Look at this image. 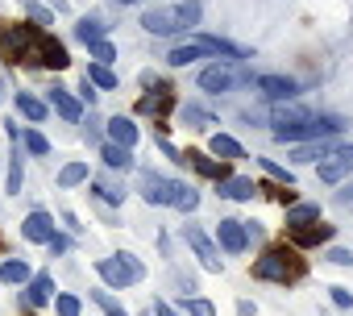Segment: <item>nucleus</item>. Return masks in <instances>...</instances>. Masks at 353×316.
Here are the masks:
<instances>
[{
    "label": "nucleus",
    "instance_id": "nucleus-22",
    "mask_svg": "<svg viewBox=\"0 0 353 316\" xmlns=\"http://www.w3.org/2000/svg\"><path fill=\"white\" fill-rule=\"evenodd\" d=\"M104 34H108V26H104L100 17H83V21L75 26V38H79V42H88V46H92V42H100Z\"/></svg>",
    "mask_w": 353,
    "mask_h": 316
},
{
    "label": "nucleus",
    "instance_id": "nucleus-21",
    "mask_svg": "<svg viewBox=\"0 0 353 316\" xmlns=\"http://www.w3.org/2000/svg\"><path fill=\"white\" fill-rule=\"evenodd\" d=\"M336 150H332V141L324 137V141H307V146H299L291 158H295V163H316V158H332Z\"/></svg>",
    "mask_w": 353,
    "mask_h": 316
},
{
    "label": "nucleus",
    "instance_id": "nucleus-16",
    "mask_svg": "<svg viewBox=\"0 0 353 316\" xmlns=\"http://www.w3.org/2000/svg\"><path fill=\"white\" fill-rule=\"evenodd\" d=\"M212 154L221 158V163H233V158H245L241 141H237V137H229V133H212Z\"/></svg>",
    "mask_w": 353,
    "mask_h": 316
},
{
    "label": "nucleus",
    "instance_id": "nucleus-41",
    "mask_svg": "<svg viewBox=\"0 0 353 316\" xmlns=\"http://www.w3.org/2000/svg\"><path fill=\"white\" fill-rule=\"evenodd\" d=\"M332 304H336V308H353V295H349L345 287H332Z\"/></svg>",
    "mask_w": 353,
    "mask_h": 316
},
{
    "label": "nucleus",
    "instance_id": "nucleus-19",
    "mask_svg": "<svg viewBox=\"0 0 353 316\" xmlns=\"http://www.w3.org/2000/svg\"><path fill=\"white\" fill-rule=\"evenodd\" d=\"M258 188H254V179H241V175H229V179H221V196L225 200H250Z\"/></svg>",
    "mask_w": 353,
    "mask_h": 316
},
{
    "label": "nucleus",
    "instance_id": "nucleus-39",
    "mask_svg": "<svg viewBox=\"0 0 353 316\" xmlns=\"http://www.w3.org/2000/svg\"><path fill=\"white\" fill-rule=\"evenodd\" d=\"M328 262H336V266H353V250H328Z\"/></svg>",
    "mask_w": 353,
    "mask_h": 316
},
{
    "label": "nucleus",
    "instance_id": "nucleus-40",
    "mask_svg": "<svg viewBox=\"0 0 353 316\" xmlns=\"http://www.w3.org/2000/svg\"><path fill=\"white\" fill-rule=\"evenodd\" d=\"M188 121H196V129H212V117H204L200 108H188Z\"/></svg>",
    "mask_w": 353,
    "mask_h": 316
},
{
    "label": "nucleus",
    "instance_id": "nucleus-14",
    "mask_svg": "<svg viewBox=\"0 0 353 316\" xmlns=\"http://www.w3.org/2000/svg\"><path fill=\"white\" fill-rule=\"evenodd\" d=\"M291 237H295V246H320V241H328V237H332V225H324V221L295 225V229H291Z\"/></svg>",
    "mask_w": 353,
    "mask_h": 316
},
{
    "label": "nucleus",
    "instance_id": "nucleus-11",
    "mask_svg": "<svg viewBox=\"0 0 353 316\" xmlns=\"http://www.w3.org/2000/svg\"><path fill=\"white\" fill-rule=\"evenodd\" d=\"M349 171H353V146H345V150L332 154V163L320 167V179H324V184H341Z\"/></svg>",
    "mask_w": 353,
    "mask_h": 316
},
{
    "label": "nucleus",
    "instance_id": "nucleus-7",
    "mask_svg": "<svg viewBox=\"0 0 353 316\" xmlns=\"http://www.w3.org/2000/svg\"><path fill=\"white\" fill-rule=\"evenodd\" d=\"M254 88H258L262 96H270V100H291V96L299 92V83H295V79H287V75H258V79H254Z\"/></svg>",
    "mask_w": 353,
    "mask_h": 316
},
{
    "label": "nucleus",
    "instance_id": "nucleus-32",
    "mask_svg": "<svg viewBox=\"0 0 353 316\" xmlns=\"http://www.w3.org/2000/svg\"><path fill=\"white\" fill-rule=\"evenodd\" d=\"M96 192H100L108 204H121V200H125V188H117L112 179H100V184H96Z\"/></svg>",
    "mask_w": 353,
    "mask_h": 316
},
{
    "label": "nucleus",
    "instance_id": "nucleus-35",
    "mask_svg": "<svg viewBox=\"0 0 353 316\" xmlns=\"http://www.w3.org/2000/svg\"><path fill=\"white\" fill-rule=\"evenodd\" d=\"M9 192H21V150H13V167H9Z\"/></svg>",
    "mask_w": 353,
    "mask_h": 316
},
{
    "label": "nucleus",
    "instance_id": "nucleus-30",
    "mask_svg": "<svg viewBox=\"0 0 353 316\" xmlns=\"http://www.w3.org/2000/svg\"><path fill=\"white\" fill-rule=\"evenodd\" d=\"M88 55H92L96 63H104V67H108V63L117 59V50H112V42H104V38H100V42H92V46H88Z\"/></svg>",
    "mask_w": 353,
    "mask_h": 316
},
{
    "label": "nucleus",
    "instance_id": "nucleus-44",
    "mask_svg": "<svg viewBox=\"0 0 353 316\" xmlns=\"http://www.w3.org/2000/svg\"><path fill=\"white\" fill-rule=\"evenodd\" d=\"M46 246H50V250H54V254H63V250H67V237H59V233H54V237H50V241H46Z\"/></svg>",
    "mask_w": 353,
    "mask_h": 316
},
{
    "label": "nucleus",
    "instance_id": "nucleus-26",
    "mask_svg": "<svg viewBox=\"0 0 353 316\" xmlns=\"http://www.w3.org/2000/svg\"><path fill=\"white\" fill-rule=\"evenodd\" d=\"M166 59H170V67H188V63H196V59H204V50H200L196 42H188V46H174V50H170Z\"/></svg>",
    "mask_w": 353,
    "mask_h": 316
},
{
    "label": "nucleus",
    "instance_id": "nucleus-29",
    "mask_svg": "<svg viewBox=\"0 0 353 316\" xmlns=\"http://www.w3.org/2000/svg\"><path fill=\"white\" fill-rule=\"evenodd\" d=\"M141 112H166L170 108V92H158V96H141V104H137Z\"/></svg>",
    "mask_w": 353,
    "mask_h": 316
},
{
    "label": "nucleus",
    "instance_id": "nucleus-1",
    "mask_svg": "<svg viewBox=\"0 0 353 316\" xmlns=\"http://www.w3.org/2000/svg\"><path fill=\"white\" fill-rule=\"evenodd\" d=\"M0 50H5L9 63H38V67H54V71H63L71 63L63 42H54L46 30H34V26L5 30V34H0Z\"/></svg>",
    "mask_w": 353,
    "mask_h": 316
},
{
    "label": "nucleus",
    "instance_id": "nucleus-34",
    "mask_svg": "<svg viewBox=\"0 0 353 316\" xmlns=\"http://www.w3.org/2000/svg\"><path fill=\"white\" fill-rule=\"evenodd\" d=\"M262 171H266V175H270V179H279V184H283V188H291V184H295V179H291V171H283V167H279V163H270V158H262Z\"/></svg>",
    "mask_w": 353,
    "mask_h": 316
},
{
    "label": "nucleus",
    "instance_id": "nucleus-4",
    "mask_svg": "<svg viewBox=\"0 0 353 316\" xmlns=\"http://www.w3.org/2000/svg\"><path fill=\"white\" fill-rule=\"evenodd\" d=\"M141 196H145L150 204H179L183 184H174V179H162V175L145 171V175H141Z\"/></svg>",
    "mask_w": 353,
    "mask_h": 316
},
{
    "label": "nucleus",
    "instance_id": "nucleus-45",
    "mask_svg": "<svg viewBox=\"0 0 353 316\" xmlns=\"http://www.w3.org/2000/svg\"><path fill=\"white\" fill-rule=\"evenodd\" d=\"M121 5H133V0H121Z\"/></svg>",
    "mask_w": 353,
    "mask_h": 316
},
{
    "label": "nucleus",
    "instance_id": "nucleus-23",
    "mask_svg": "<svg viewBox=\"0 0 353 316\" xmlns=\"http://www.w3.org/2000/svg\"><path fill=\"white\" fill-rule=\"evenodd\" d=\"M17 112L30 117V121H46V104L38 96H30V92H17Z\"/></svg>",
    "mask_w": 353,
    "mask_h": 316
},
{
    "label": "nucleus",
    "instance_id": "nucleus-2",
    "mask_svg": "<svg viewBox=\"0 0 353 316\" xmlns=\"http://www.w3.org/2000/svg\"><path fill=\"white\" fill-rule=\"evenodd\" d=\"M254 279H270V283H295L303 279V258L295 250H270L254 262Z\"/></svg>",
    "mask_w": 353,
    "mask_h": 316
},
{
    "label": "nucleus",
    "instance_id": "nucleus-31",
    "mask_svg": "<svg viewBox=\"0 0 353 316\" xmlns=\"http://www.w3.org/2000/svg\"><path fill=\"white\" fill-rule=\"evenodd\" d=\"M26 150H30V154H50V141H46L38 129H26Z\"/></svg>",
    "mask_w": 353,
    "mask_h": 316
},
{
    "label": "nucleus",
    "instance_id": "nucleus-37",
    "mask_svg": "<svg viewBox=\"0 0 353 316\" xmlns=\"http://www.w3.org/2000/svg\"><path fill=\"white\" fill-rule=\"evenodd\" d=\"M188 312H192V316H216V308H212L208 299H192V304H188Z\"/></svg>",
    "mask_w": 353,
    "mask_h": 316
},
{
    "label": "nucleus",
    "instance_id": "nucleus-15",
    "mask_svg": "<svg viewBox=\"0 0 353 316\" xmlns=\"http://www.w3.org/2000/svg\"><path fill=\"white\" fill-rule=\"evenodd\" d=\"M50 295H54V279H50V275H38V279L26 287V304H30V308L50 304Z\"/></svg>",
    "mask_w": 353,
    "mask_h": 316
},
{
    "label": "nucleus",
    "instance_id": "nucleus-33",
    "mask_svg": "<svg viewBox=\"0 0 353 316\" xmlns=\"http://www.w3.org/2000/svg\"><path fill=\"white\" fill-rule=\"evenodd\" d=\"M92 299H96V304H100V308H104L108 316H129V312H125V308H121V304H117V299L108 295V291H92Z\"/></svg>",
    "mask_w": 353,
    "mask_h": 316
},
{
    "label": "nucleus",
    "instance_id": "nucleus-42",
    "mask_svg": "<svg viewBox=\"0 0 353 316\" xmlns=\"http://www.w3.org/2000/svg\"><path fill=\"white\" fill-rule=\"evenodd\" d=\"M154 316H179V312H174L166 299H154Z\"/></svg>",
    "mask_w": 353,
    "mask_h": 316
},
{
    "label": "nucleus",
    "instance_id": "nucleus-13",
    "mask_svg": "<svg viewBox=\"0 0 353 316\" xmlns=\"http://www.w3.org/2000/svg\"><path fill=\"white\" fill-rule=\"evenodd\" d=\"M303 121H312V112L303 104H295V100H283L274 108V129H291V125H303Z\"/></svg>",
    "mask_w": 353,
    "mask_h": 316
},
{
    "label": "nucleus",
    "instance_id": "nucleus-9",
    "mask_svg": "<svg viewBox=\"0 0 353 316\" xmlns=\"http://www.w3.org/2000/svg\"><path fill=\"white\" fill-rule=\"evenodd\" d=\"M21 237L26 241H50L54 237V217L50 213H30L21 221Z\"/></svg>",
    "mask_w": 353,
    "mask_h": 316
},
{
    "label": "nucleus",
    "instance_id": "nucleus-20",
    "mask_svg": "<svg viewBox=\"0 0 353 316\" xmlns=\"http://www.w3.org/2000/svg\"><path fill=\"white\" fill-rule=\"evenodd\" d=\"M100 158L112 167V171H129L133 167V154H129V146H117V141H108L104 150H100Z\"/></svg>",
    "mask_w": 353,
    "mask_h": 316
},
{
    "label": "nucleus",
    "instance_id": "nucleus-18",
    "mask_svg": "<svg viewBox=\"0 0 353 316\" xmlns=\"http://www.w3.org/2000/svg\"><path fill=\"white\" fill-rule=\"evenodd\" d=\"M108 137H112L117 146H129V150H133V141H137V125H133L129 117H112V121H108Z\"/></svg>",
    "mask_w": 353,
    "mask_h": 316
},
{
    "label": "nucleus",
    "instance_id": "nucleus-27",
    "mask_svg": "<svg viewBox=\"0 0 353 316\" xmlns=\"http://www.w3.org/2000/svg\"><path fill=\"white\" fill-rule=\"evenodd\" d=\"M88 179V163H67L63 171H59V188H75V184H83Z\"/></svg>",
    "mask_w": 353,
    "mask_h": 316
},
{
    "label": "nucleus",
    "instance_id": "nucleus-38",
    "mask_svg": "<svg viewBox=\"0 0 353 316\" xmlns=\"http://www.w3.org/2000/svg\"><path fill=\"white\" fill-rule=\"evenodd\" d=\"M196 204H200V196H196L192 188H183V196H179V204H174V208H183V213H192Z\"/></svg>",
    "mask_w": 353,
    "mask_h": 316
},
{
    "label": "nucleus",
    "instance_id": "nucleus-36",
    "mask_svg": "<svg viewBox=\"0 0 353 316\" xmlns=\"http://www.w3.org/2000/svg\"><path fill=\"white\" fill-rule=\"evenodd\" d=\"M54 308H59V316H79V299L75 295H59Z\"/></svg>",
    "mask_w": 353,
    "mask_h": 316
},
{
    "label": "nucleus",
    "instance_id": "nucleus-5",
    "mask_svg": "<svg viewBox=\"0 0 353 316\" xmlns=\"http://www.w3.org/2000/svg\"><path fill=\"white\" fill-rule=\"evenodd\" d=\"M141 26H145L150 34H158V38L188 30V26H183V17H179V5H174V9H150V13L141 17Z\"/></svg>",
    "mask_w": 353,
    "mask_h": 316
},
{
    "label": "nucleus",
    "instance_id": "nucleus-12",
    "mask_svg": "<svg viewBox=\"0 0 353 316\" xmlns=\"http://www.w3.org/2000/svg\"><path fill=\"white\" fill-rule=\"evenodd\" d=\"M183 163H188V167H196V171H200V175H208V179H229V167H225V163H216V158H208L204 150H188V154H183Z\"/></svg>",
    "mask_w": 353,
    "mask_h": 316
},
{
    "label": "nucleus",
    "instance_id": "nucleus-25",
    "mask_svg": "<svg viewBox=\"0 0 353 316\" xmlns=\"http://www.w3.org/2000/svg\"><path fill=\"white\" fill-rule=\"evenodd\" d=\"M0 279H5V283H26L30 279V262L26 258H9L5 266H0Z\"/></svg>",
    "mask_w": 353,
    "mask_h": 316
},
{
    "label": "nucleus",
    "instance_id": "nucleus-43",
    "mask_svg": "<svg viewBox=\"0 0 353 316\" xmlns=\"http://www.w3.org/2000/svg\"><path fill=\"white\" fill-rule=\"evenodd\" d=\"M79 96H83V100H88V104H92V100H96V83H92V79H88V75H83V88H79Z\"/></svg>",
    "mask_w": 353,
    "mask_h": 316
},
{
    "label": "nucleus",
    "instance_id": "nucleus-24",
    "mask_svg": "<svg viewBox=\"0 0 353 316\" xmlns=\"http://www.w3.org/2000/svg\"><path fill=\"white\" fill-rule=\"evenodd\" d=\"M312 221H320V204H291V213H287L291 229L295 225H312Z\"/></svg>",
    "mask_w": 353,
    "mask_h": 316
},
{
    "label": "nucleus",
    "instance_id": "nucleus-17",
    "mask_svg": "<svg viewBox=\"0 0 353 316\" xmlns=\"http://www.w3.org/2000/svg\"><path fill=\"white\" fill-rule=\"evenodd\" d=\"M50 104H54L59 117H67V121H79V112H83V104H79L67 88H54V92H50Z\"/></svg>",
    "mask_w": 353,
    "mask_h": 316
},
{
    "label": "nucleus",
    "instance_id": "nucleus-10",
    "mask_svg": "<svg viewBox=\"0 0 353 316\" xmlns=\"http://www.w3.org/2000/svg\"><path fill=\"white\" fill-rule=\"evenodd\" d=\"M216 237H221V246H225L229 254H241L245 241H250V229H245V221H221Z\"/></svg>",
    "mask_w": 353,
    "mask_h": 316
},
{
    "label": "nucleus",
    "instance_id": "nucleus-6",
    "mask_svg": "<svg viewBox=\"0 0 353 316\" xmlns=\"http://www.w3.org/2000/svg\"><path fill=\"white\" fill-rule=\"evenodd\" d=\"M183 237H188V246L196 250V258L204 262V270H221V250H216V246L196 229V225H188V229H183Z\"/></svg>",
    "mask_w": 353,
    "mask_h": 316
},
{
    "label": "nucleus",
    "instance_id": "nucleus-8",
    "mask_svg": "<svg viewBox=\"0 0 353 316\" xmlns=\"http://www.w3.org/2000/svg\"><path fill=\"white\" fill-rule=\"evenodd\" d=\"M233 83H237V71H233L229 63H216V67L200 71V88H204V92H229Z\"/></svg>",
    "mask_w": 353,
    "mask_h": 316
},
{
    "label": "nucleus",
    "instance_id": "nucleus-28",
    "mask_svg": "<svg viewBox=\"0 0 353 316\" xmlns=\"http://www.w3.org/2000/svg\"><path fill=\"white\" fill-rule=\"evenodd\" d=\"M88 79H92L96 88H117V75H112L104 63H92V67H88Z\"/></svg>",
    "mask_w": 353,
    "mask_h": 316
},
{
    "label": "nucleus",
    "instance_id": "nucleus-3",
    "mask_svg": "<svg viewBox=\"0 0 353 316\" xmlns=\"http://www.w3.org/2000/svg\"><path fill=\"white\" fill-rule=\"evenodd\" d=\"M96 270H100V279H104L108 287H129V283H137V279H141V262H137L133 254L100 258V262H96Z\"/></svg>",
    "mask_w": 353,
    "mask_h": 316
}]
</instances>
